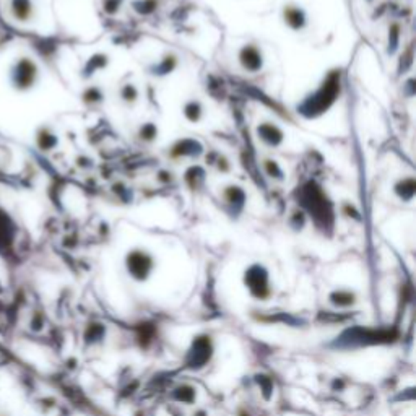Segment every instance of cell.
<instances>
[{
  "instance_id": "5",
  "label": "cell",
  "mask_w": 416,
  "mask_h": 416,
  "mask_svg": "<svg viewBox=\"0 0 416 416\" xmlns=\"http://www.w3.org/2000/svg\"><path fill=\"white\" fill-rule=\"evenodd\" d=\"M257 132L259 138L270 146H276L283 142V133H281L278 127H275V125L270 122H263L261 127L257 129Z\"/></svg>"
},
{
  "instance_id": "7",
  "label": "cell",
  "mask_w": 416,
  "mask_h": 416,
  "mask_svg": "<svg viewBox=\"0 0 416 416\" xmlns=\"http://www.w3.org/2000/svg\"><path fill=\"white\" fill-rule=\"evenodd\" d=\"M184 116L190 122H199L202 118V106L199 101H190L184 106Z\"/></svg>"
},
{
  "instance_id": "3",
  "label": "cell",
  "mask_w": 416,
  "mask_h": 416,
  "mask_svg": "<svg viewBox=\"0 0 416 416\" xmlns=\"http://www.w3.org/2000/svg\"><path fill=\"white\" fill-rule=\"evenodd\" d=\"M239 64L243 65L244 70L250 72V74H256V72L261 70L263 65V57L259 46H256V44H245L239 52Z\"/></svg>"
},
{
  "instance_id": "6",
  "label": "cell",
  "mask_w": 416,
  "mask_h": 416,
  "mask_svg": "<svg viewBox=\"0 0 416 416\" xmlns=\"http://www.w3.org/2000/svg\"><path fill=\"white\" fill-rule=\"evenodd\" d=\"M57 142H59L57 140V135L47 127L39 129L38 133H36V145L43 151H51L52 149H56Z\"/></svg>"
},
{
  "instance_id": "4",
  "label": "cell",
  "mask_w": 416,
  "mask_h": 416,
  "mask_svg": "<svg viewBox=\"0 0 416 416\" xmlns=\"http://www.w3.org/2000/svg\"><path fill=\"white\" fill-rule=\"evenodd\" d=\"M283 18H285V23L288 25L292 30H296V31L303 30L307 23L306 13H304L301 8L296 7V6L285 7Z\"/></svg>"
},
{
  "instance_id": "1",
  "label": "cell",
  "mask_w": 416,
  "mask_h": 416,
  "mask_svg": "<svg viewBox=\"0 0 416 416\" xmlns=\"http://www.w3.org/2000/svg\"><path fill=\"white\" fill-rule=\"evenodd\" d=\"M39 80V67L36 64L34 59H31L28 56L18 57L10 67L8 72V82L10 87L17 91L25 93L30 91L31 88L36 87Z\"/></svg>"
},
{
  "instance_id": "2",
  "label": "cell",
  "mask_w": 416,
  "mask_h": 416,
  "mask_svg": "<svg viewBox=\"0 0 416 416\" xmlns=\"http://www.w3.org/2000/svg\"><path fill=\"white\" fill-rule=\"evenodd\" d=\"M8 15L18 23H30L36 15L33 0H8Z\"/></svg>"
}]
</instances>
